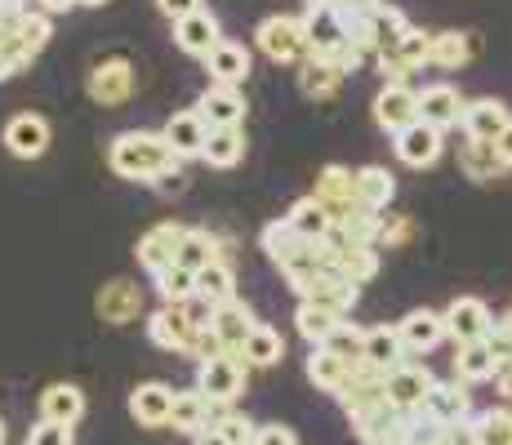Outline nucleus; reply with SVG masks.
Instances as JSON below:
<instances>
[{"label": "nucleus", "instance_id": "nucleus-53", "mask_svg": "<svg viewBox=\"0 0 512 445\" xmlns=\"http://www.w3.org/2000/svg\"><path fill=\"white\" fill-rule=\"evenodd\" d=\"M441 445H477V414L464 423H450V428L441 432Z\"/></svg>", "mask_w": 512, "mask_h": 445}, {"label": "nucleus", "instance_id": "nucleus-35", "mask_svg": "<svg viewBox=\"0 0 512 445\" xmlns=\"http://www.w3.org/2000/svg\"><path fill=\"white\" fill-rule=\"evenodd\" d=\"M455 379L459 383H486V379H499V361L490 352V343H464L455 352Z\"/></svg>", "mask_w": 512, "mask_h": 445}, {"label": "nucleus", "instance_id": "nucleus-62", "mask_svg": "<svg viewBox=\"0 0 512 445\" xmlns=\"http://www.w3.org/2000/svg\"><path fill=\"white\" fill-rule=\"evenodd\" d=\"M504 325H508V330H512V312H508V316H504Z\"/></svg>", "mask_w": 512, "mask_h": 445}, {"label": "nucleus", "instance_id": "nucleus-41", "mask_svg": "<svg viewBox=\"0 0 512 445\" xmlns=\"http://www.w3.org/2000/svg\"><path fill=\"white\" fill-rule=\"evenodd\" d=\"M245 156V134L241 130H210V143H205V165L214 170H232L236 161Z\"/></svg>", "mask_w": 512, "mask_h": 445}, {"label": "nucleus", "instance_id": "nucleus-39", "mask_svg": "<svg viewBox=\"0 0 512 445\" xmlns=\"http://www.w3.org/2000/svg\"><path fill=\"white\" fill-rule=\"evenodd\" d=\"M196 294H201L210 308H223V303H232V299H236V276H232V267L219 259L214 267L196 272Z\"/></svg>", "mask_w": 512, "mask_h": 445}, {"label": "nucleus", "instance_id": "nucleus-31", "mask_svg": "<svg viewBox=\"0 0 512 445\" xmlns=\"http://www.w3.org/2000/svg\"><path fill=\"white\" fill-rule=\"evenodd\" d=\"M81 414H85V392L76 388V383H49V388L41 392V419L76 428Z\"/></svg>", "mask_w": 512, "mask_h": 445}, {"label": "nucleus", "instance_id": "nucleus-7", "mask_svg": "<svg viewBox=\"0 0 512 445\" xmlns=\"http://www.w3.org/2000/svg\"><path fill=\"white\" fill-rule=\"evenodd\" d=\"M446 334L464 348V343H486L490 330H495V316H490V308L481 299H472V294H464V299H455L446 312Z\"/></svg>", "mask_w": 512, "mask_h": 445}, {"label": "nucleus", "instance_id": "nucleus-12", "mask_svg": "<svg viewBox=\"0 0 512 445\" xmlns=\"http://www.w3.org/2000/svg\"><path fill=\"white\" fill-rule=\"evenodd\" d=\"M303 32H308V58H334L343 45H352L339 5L334 9H308V14H303Z\"/></svg>", "mask_w": 512, "mask_h": 445}, {"label": "nucleus", "instance_id": "nucleus-37", "mask_svg": "<svg viewBox=\"0 0 512 445\" xmlns=\"http://www.w3.org/2000/svg\"><path fill=\"white\" fill-rule=\"evenodd\" d=\"M343 76H348V72H339L330 58H303V67H299V89H303L308 98H330L334 89L343 85Z\"/></svg>", "mask_w": 512, "mask_h": 445}, {"label": "nucleus", "instance_id": "nucleus-49", "mask_svg": "<svg viewBox=\"0 0 512 445\" xmlns=\"http://www.w3.org/2000/svg\"><path fill=\"white\" fill-rule=\"evenodd\" d=\"M219 432L228 437V445H254V437H259V423L245 419V414H223Z\"/></svg>", "mask_w": 512, "mask_h": 445}, {"label": "nucleus", "instance_id": "nucleus-9", "mask_svg": "<svg viewBox=\"0 0 512 445\" xmlns=\"http://www.w3.org/2000/svg\"><path fill=\"white\" fill-rule=\"evenodd\" d=\"M374 121H379V130H388L392 138H397L401 130H410V125L419 121V89L383 85L379 98H374Z\"/></svg>", "mask_w": 512, "mask_h": 445}, {"label": "nucleus", "instance_id": "nucleus-58", "mask_svg": "<svg viewBox=\"0 0 512 445\" xmlns=\"http://www.w3.org/2000/svg\"><path fill=\"white\" fill-rule=\"evenodd\" d=\"M339 0H308V9H334Z\"/></svg>", "mask_w": 512, "mask_h": 445}, {"label": "nucleus", "instance_id": "nucleus-26", "mask_svg": "<svg viewBox=\"0 0 512 445\" xmlns=\"http://www.w3.org/2000/svg\"><path fill=\"white\" fill-rule=\"evenodd\" d=\"M254 330H259V321H254V312L245 308L241 299L214 308V334H219L223 352H245V343H250Z\"/></svg>", "mask_w": 512, "mask_h": 445}, {"label": "nucleus", "instance_id": "nucleus-36", "mask_svg": "<svg viewBox=\"0 0 512 445\" xmlns=\"http://www.w3.org/2000/svg\"><path fill=\"white\" fill-rule=\"evenodd\" d=\"M477 54V41L468 32H437L432 36V67H446V72H459L464 63H472Z\"/></svg>", "mask_w": 512, "mask_h": 445}, {"label": "nucleus", "instance_id": "nucleus-13", "mask_svg": "<svg viewBox=\"0 0 512 445\" xmlns=\"http://www.w3.org/2000/svg\"><path fill=\"white\" fill-rule=\"evenodd\" d=\"M196 112L210 130H241L245 121V94L228 85H205L201 98H196Z\"/></svg>", "mask_w": 512, "mask_h": 445}, {"label": "nucleus", "instance_id": "nucleus-17", "mask_svg": "<svg viewBox=\"0 0 512 445\" xmlns=\"http://www.w3.org/2000/svg\"><path fill=\"white\" fill-rule=\"evenodd\" d=\"M94 308L98 316H103L107 325H130V321H139L143 316V290L134 281H107L103 290H98V299H94Z\"/></svg>", "mask_w": 512, "mask_h": 445}, {"label": "nucleus", "instance_id": "nucleus-59", "mask_svg": "<svg viewBox=\"0 0 512 445\" xmlns=\"http://www.w3.org/2000/svg\"><path fill=\"white\" fill-rule=\"evenodd\" d=\"M81 5H90V9H103V5H107V0H81Z\"/></svg>", "mask_w": 512, "mask_h": 445}, {"label": "nucleus", "instance_id": "nucleus-45", "mask_svg": "<svg viewBox=\"0 0 512 445\" xmlns=\"http://www.w3.org/2000/svg\"><path fill=\"white\" fill-rule=\"evenodd\" d=\"M477 445H512V410H481L477 414Z\"/></svg>", "mask_w": 512, "mask_h": 445}, {"label": "nucleus", "instance_id": "nucleus-5", "mask_svg": "<svg viewBox=\"0 0 512 445\" xmlns=\"http://www.w3.org/2000/svg\"><path fill=\"white\" fill-rule=\"evenodd\" d=\"M183 236H187V227L183 223H156V227H147V232L139 236V267L147 276H161L165 267H174L179 263V245H183Z\"/></svg>", "mask_w": 512, "mask_h": 445}, {"label": "nucleus", "instance_id": "nucleus-15", "mask_svg": "<svg viewBox=\"0 0 512 445\" xmlns=\"http://www.w3.org/2000/svg\"><path fill=\"white\" fill-rule=\"evenodd\" d=\"M174 45H179L183 54H192V58H210L214 49L223 45L219 18H214L210 9H196V14L179 18V23H174Z\"/></svg>", "mask_w": 512, "mask_h": 445}, {"label": "nucleus", "instance_id": "nucleus-19", "mask_svg": "<svg viewBox=\"0 0 512 445\" xmlns=\"http://www.w3.org/2000/svg\"><path fill=\"white\" fill-rule=\"evenodd\" d=\"M423 414L428 419H437V423H464L472 419V397H468V383H459V379H437L432 383V392H428V401H423Z\"/></svg>", "mask_w": 512, "mask_h": 445}, {"label": "nucleus", "instance_id": "nucleus-25", "mask_svg": "<svg viewBox=\"0 0 512 445\" xmlns=\"http://www.w3.org/2000/svg\"><path fill=\"white\" fill-rule=\"evenodd\" d=\"M397 334H401V343H406L410 356L432 352L441 339H446V316L432 312V308H415L410 316H401L397 321Z\"/></svg>", "mask_w": 512, "mask_h": 445}, {"label": "nucleus", "instance_id": "nucleus-28", "mask_svg": "<svg viewBox=\"0 0 512 445\" xmlns=\"http://www.w3.org/2000/svg\"><path fill=\"white\" fill-rule=\"evenodd\" d=\"M459 170L472 183H495V178H504L508 161L499 156V143H477V138H468L464 147H459Z\"/></svg>", "mask_w": 512, "mask_h": 445}, {"label": "nucleus", "instance_id": "nucleus-18", "mask_svg": "<svg viewBox=\"0 0 512 445\" xmlns=\"http://www.w3.org/2000/svg\"><path fill=\"white\" fill-rule=\"evenodd\" d=\"M5 147L18 156V161H36V156H45V147H49V121H45V116H36V112L9 116Z\"/></svg>", "mask_w": 512, "mask_h": 445}, {"label": "nucleus", "instance_id": "nucleus-24", "mask_svg": "<svg viewBox=\"0 0 512 445\" xmlns=\"http://www.w3.org/2000/svg\"><path fill=\"white\" fill-rule=\"evenodd\" d=\"M406 419H410V414H401L397 405L379 401V405H370L366 414H357V419H352V432H357L366 445H383V441L406 437Z\"/></svg>", "mask_w": 512, "mask_h": 445}, {"label": "nucleus", "instance_id": "nucleus-11", "mask_svg": "<svg viewBox=\"0 0 512 445\" xmlns=\"http://www.w3.org/2000/svg\"><path fill=\"white\" fill-rule=\"evenodd\" d=\"M432 370L428 365H415V361H406V365H397V370L388 374V405H397L401 414H419L423 410V401H428V392H432Z\"/></svg>", "mask_w": 512, "mask_h": 445}, {"label": "nucleus", "instance_id": "nucleus-46", "mask_svg": "<svg viewBox=\"0 0 512 445\" xmlns=\"http://www.w3.org/2000/svg\"><path fill=\"white\" fill-rule=\"evenodd\" d=\"M32 49H27L23 41H18L14 32H5L0 36V81H14L18 72H27V67H32Z\"/></svg>", "mask_w": 512, "mask_h": 445}, {"label": "nucleus", "instance_id": "nucleus-43", "mask_svg": "<svg viewBox=\"0 0 512 445\" xmlns=\"http://www.w3.org/2000/svg\"><path fill=\"white\" fill-rule=\"evenodd\" d=\"M294 325H299V334L312 343V348H326L330 343V334L339 330V316H330V312H321V308H312V303H299V312H294Z\"/></svg>", "mask_w": 512, "mask_h": 445}, {"label": "nucleus", "instance_id": "nucleus-44", "mask_svg": "<svg viewBox=\"0 0 512 445\" xmlns=\"http://www.w3.org/2000/svg\"><path fill=\"white\" fill-rule=\"evenodd\" d=\"M326 348H330L334 356H343V361H348L352 370H357V365L366 361V330H361V325H352V321H343L339 330L330 334Z\"/></svg>", "mask_w": 512, "mask_h": 445}, {"label": "nucleus", "instance_id": "nucleus-27", "mask_svg": "<svg viewBox=\"0 0 512 445\" xmlns=\"http://www.w3.org/2000/svg\"><path fill=\"white\" fill-rule=\"evenodd\" d=\"M205 72H210V85L241 89L250 81V49L236 45V41H223L210 58H205Z\"/></svg>", "mask_w": 512, "mask_h": 445}, {"label": "nucleus", "instance_id": "nucleus-16", "mask_svg": "<svg viewBox=\"0 0 512 445\" xmlns=\"http://www.w3.org/2000/svg\"><path fill=\"white\" fill-rule=\"evenodd\" d=\"M165 143H170V152L187 161V156H205V143H210V125L201 121V112L196 107H187V112H174L170 121L161 125Z\"/></svg>", "mask_w": 512, "mask_h": 445}, {"label": "nucleus", "instance_id": "nucleus-1", "mask_svg": "<svg viewBox=\"0 0 512 445\" xmlns=\"http://www.w3.org/2000/svg\"><path fill=\"white\" fill-rule=\"evenodd\" d=\"M107 165L112 174L130 183H161L165 174H179V156L170 152L161 130H125L107 143Z\"/></svg>", "mask_w": 512, "mask_h": 445}, {"label": "nucleus", "instance_id": "nucleus-56", "mask_svg": "<svg viewBox=\"0 0 512 445\" xmlns=\"http://www.w3.org/2000/svg\"><path fill=\"white\" fill-rule=\"evenodd\" d=\"M192 445H228V437H223L219 428H210V432H201V437H192Z\"/></svg>", "mask_w": 512, "mask_h": 445}, {"label": "nucleus", "instance_id": "nucleus-2", "mask_svg": "<svg viewBox=\"0 0 512 445\" xmlns=\"http://www.w3.org/2000/svg\"><path fill=\"white\" fill-rule=\"evenodd\" d=\"M245 374H250V365H245L241 352H219L196 361V388L214 405H232L245 392Z\"/></svg>", "mask_w": 512, "mask_h": 445}, {"label": "nucleus", "instance_id": "nucleus-42", "mask_svg": "<svg viewBox=\"0 0 512 445\" xmlns=\"http://www.w3.org/2000/svg\"><path fill=\"white\" fill-rule=\"evenodd\" d=\"M152 281H156V294H161L165 308H183V303L196 294V272H187V267H179V263L165 267V272L152 276Z\"/></svg>", "mask_w": 512, "mask_h": 445}, {"label": "nucleus", "instance_id": "nucleus-32", "mask_svg": "<svg viewBox=\"0 0 512 445\" xmlns=\"http://www.w3.org/2000/svg\"><path fill=\"white\" fill-rule=\"evenodd\" d=\"M406 343H401L397 325H374V330H366V365H374V370L392 374L397 365H406Z\"/></svg>", "mask_w": 512, "mask_h": 445}, {"label": "nucleus", "instance_id": "nucleus-61", "mask_svg": "<svg viewBox=\"0 0 512 445\" xmlns=\"http://www.w3.org/2000/svg\"><path fill=\"white\" fill-rule=\"evenodd\" d=\"M0 445H5V419H0Z\"/></svg>", "mask_w": 512, "mask_h": 445}, {"label": "nucleus", "instance_id": "nucleus-60", "mask_svg": "<svg viewBox=\"0 0 512 445\" xmlns=\"http://www.w3.org/2000/svg\"><path fill=\"white\" fill-rule=\"evenodd\" d=\"M383 445H410V441H406V437H397V441H383Z\"/></svg>", "mask_w": 512, "mask_h": 445}, {"label": "nucleus", "instance_id": "nucleus-3", "mask_svg": "<svg viewBox=\"0 0 512 445\" xmlns=\"http://www.w3.org/2000/svg\"><path fill=\"white\" fill-rule=\"evenodd\" d=\"M254 41L272 58V63H303L308 58V32H303V18L290 14H272L254 27Z\"/></svg>", "mask_w": 512, "mask_h": 445}, {"label": "nucleus", "instance_id": "nucleus-4", "mask_svg": "<svg viewBox=\"0 0 512 445\" xmlns=\"http://www.w3.org/2000/svg\"><path fill=\"white\" fill-rule=\"evenodd\" d=\"M228 414V405H214L201 388H183L174 392V410H170V428L183 437H201V432L219 428V419Z\"/></svg>", "mask_w": 512, "mask_h": 445}, {"label": "nucleus", "instance_id": "nucleus-14", "mask_svg": "<svg viewBox=\"0 0 512 445\" xmlns=\"http://www.w3.org/2000/svg\"><path fill=\"white\" fill-rule=\"evenodd\" d=\"M464 138H477V143H499L504 130L512 125V112L508 103H499V98H472L464 103Z\"/></svg>", "mask_w": 512, "mask_h": 445}, {"label": "nucleus", "instance_id": "nucleus-10", "mask_svg": "<svg viewBox=\"0 0 512 445\" xmlns=\"http://www.w3.org/2000/svg\"><path fill=\"white\" fill-rule=\"evenodd\" d=\"M134 94V63L130 58H103L90 72V98L98 107H121Z\"/></svg>", "mask_w": 512, "mask_h": 445}, {"label": "nucleus", "instance_id": "nucleus-38", "mask_svg": "<svg viewBox=\"0 0 512 445\" xmlns=\"http://www.w3.org/2000/svg\"><path fill=\"white\" fill-rule=\"evenodd\" d=\"M219 263V241H214L205 227H187L183 245H179V267L187 272H205V267Z\"/></svg>", "mask_w": 512, "mask_h": 445}, {"label": "nucleus", "instance_id": "nucleus-52", "mask_svg": "<svg viewBox=\"0 0 512 445\" xmlns=\"http://www.w3.org/2000/svg\"><path fill=\"white\" fill-rule=\"evenodd\" d=\"M254 445H299V437H294V428H285V423H259Z\"/></svg>", "mask_w": 512, "mask_h": 445}, {"label": "nucleus", "instance_id": "nucleus-51", "mask_svg": "<svg viewBox=\"0 0 512 445\" xmlns=\"http://www.w3.org/2000/svg\"><path fill=\"white\" fill-rule=\"evenodd\" d=\"M406 236H410V219L406 214H383V227H379V245H388V250H397V245H406Z\"/></svg>", "mask_w": 512, "mask_h": 445}, {"label": "nucleus", "instance_id": "nucleus-63", "mask_svg": "<svg viewBox=\"0 0 512 445\" xmlns=\"http://www.w3.org/2000/svg\"><path fill=\"white\" fill-rule=\"evenodd\" d=\"M0 36H5V32H0Z\"/></svg>", "mask_w": 512, "mask_h": 445}, {"label": "nucleus", "instance_id": "nucleus-21", "mask_svg": "<svg viewBox=\"0 0 512 445\" xmlns=\"http://www.w3.org/2000/svg\"><path fill=\"white\" fill-rule=\"evenodd\" d=\"M326 245H330V272L334 276H343L348 285H366L374 281V272H379V250L374 245H334L330 236H326Z\"/></svg>", "mask_w": 512, "mask_h": 445}, {"label": "nucleus", "instance_id": "nucleus-34", "mask_svg": "<svg viewBox=\"0 0 512 445\" xmlns=\"http://www.w3.org/2000/svg\"><path fill=\"white\" fill-rule=\"evenodd\" d=\"M392 196H397V183H392V174L383 170V165H361V170H357V201L366 205V210L383 214L392 205Z\"/></svg>", "mask_w": 512, "mask_h": 445}, {"label": "nucleus", "instance_id": "nucleus-47", "mask_svg": "<svg viewBox=\"0 0 512 445\" xmlns=\"http://www.w3.org/2000/svg\"><path fill=\"white\" fill-rule=\"evenodd\" d=\"M259 241H263V250H268V259H272V263L290 259V254L303 245L299 236L290 232V223H285V219H277V223H268V227H263V236H259Z\"/></svg>", "mask_w": 512, "mask_h": 445}, {"label": "nucleus", "instance_id": "nucleus-40", "mask_svg": "<svg viewBox=\"0 0 512 445\" xmlns=\"http://www.w3.org/2000/svg\"><path fill=\"white\" fill-rule=\"evenodd\" d=\"M241 356H245V365H250V370H268V365H277L285 356V339L272 330V325L259 321V330L250 334V343H245Z\"/></svg>", "mask_w": 512, "mask_h": 445}, {"label": "nucleus", "instance_id": "nucleus-22", "mask_svg": "<svg viewBox=\"0 0 512 445\" xmlns=\"http://www.w3.org/2000/svg\"><path fill=\"white\" fill-rule=\"evenodd\" d=\"M147 339H152L156 348H165V352H187L192 356L196 330H192V321H187L179 308H156L152 316H147Z\"/></svg>", "mask_w": 512, "mask_h": 445}, {"label": "nucleus", "instance_id": "nucleus-48", "mask_svg": "<svg viewBox=\"0 0 512 445\" xmlns=\"http://www.w3.org/2000/svg\"><path fill=\"white\" fill-rule=\"evenodd\" d=\"M397 54L406 58L410 72H419V67H432V32H419V27H410Z\"/></svg>", "mask_w": 512, "mask_h": 445}, {"label": "nucleus", "instance_id": "nucleus-30", "mask_svg": "<svg viewBox=\"0 0 512 445\" xmlns=\"http://www.w3.org/2000/svg\"><path fill=\"white\" fill-rule=\"evenodd\" d=\"M285 223H290V232L299 236V241H326L334 232V219L326 214V205H321L317 196H299V201L285 210Z\"/></svg>", "mask_w": 512, "mask_h": 445}, {"label": "nucleus", "instance_id": "nucleus-33", "mask_svg": "<svg viewBox=\"0 0 512 445\" xmlns=\"http://www.w3.org/2000/svg\"><path fill=\"white\" fill-rule=\"evenodd\" d=\"M308 379L317 383L321 392L339 397V392L348 388V379H352V365L343 361V356H334L330 348H312L308 352Z\"/></svg>", "mask_w": 512, "mask_h": 445}, {"label": "nucleus", "instance_id": "nucleus-8", "mask_svg": "<svg viewBox=\"0 0 512 445\" xmlns=\"http://www.w3.org/2000/svg\"><path fill=\"white\" fill-rule=\"evenodd\" d=\"M299 303H312V308H321V312H330V316H339V321H348L352 308H357V299H361V290L357 285H348L343 276H317V281H308V285H299Z\"/></svg>", "mask_w": 512, "mask_h": 445}, {"label": "nucleus", "instance_id": "nucleus-23", "mask_svg": "<svg viewBox=\"0 0 512 445\" xmlns=\"http://www.w3.org/2000/svg\"><path fill=\"white\" fill-rule=\"evenodd\" d=\"M419 121L432 125V130L446 134L450 125L464 121V98H459L455 85H428L419 94Z\"/></svg>", "mask_w": 512, "mask_h": 445}, {"label": "nucleus", "instance_id": "nucleus-55", "mask_svg": "<svg viewBox=\"0 0 512 445\" xmlns=\"http://www.w3.org/2000/svg\"><path fill=\"white\" fill-rule=\"evenodd\" d=\"M41 5V14H67L72 5H81V0H36Z\"/></svg>", "mask_w": 512, "mask_h": 445}, {"label": "nucleus", "instance_id": "nucleus-57", "mask_svg": "<svg viewBox=\"0 0 512 445\" xmlns=\"http://www.w3.org/2000/svg\"><path fill=\"white\" fill-rule=\"evenodd\" d=\"M499 156H504V161H508V170H512V125L504 130V138H499Z\"/></svg>", "mask_w": 512, "mask_h": 445}, {"label": "nucleus", "instance_id": "nucleus-6", "mask_svg": "<svg viewBox=\"0 0 512 445\" xmlns=\"http://www.w3.org/2000/svg\"><path fill=\"white\" fill-rule=\"evenodd\" d=\"M312 196L326 205V214H330L334 223H343L361 205L357 201V170H348V165H326V170L317 174V187H312Z\"/></svg>", "mask_w": 512, "mask_h": 445}, {"label": "nucleus", "instance_id": "nucleus-20", "mask_svg": "<svg viewBox=\"0 0 512 445\" xmlns=\"http://www.w3.org/2000/svg\"><path fill=\"white\" fill-rule=\"evenodd\" d=\"M174 392L170 383L152 379V383H139L130 392V414L143 423V428H170V410H174Z\"/></svg>", "mask_w": 512, "mask_h": 445}, {"label": "nucleus", "instance_id": "nucleus-50", "mask_svg": "<svg viewBox=\"0 0 512 445\" xmlns=\"http://www.w3.org/2000/svg\"><path fill=\"white\" fill-rule=\"evenodd\" d=\"M27 445H76V437H72V428H67V423L41 419L32 432H27Z\"/></svg>", "mask_w": 512, "mask_h": 445}, {"label": "nucleus", "instance_id": "nucleus-29", "mask_svg": "<svg viewBox=\"0 0 512 445\" xmlns=\"http://www.w3.org/2000/svg\"><path fill=\"white\" fill-rule=\"evenodd\" d=\"M397 156H401V165H410V170H423V165H432L441 156V130H432V125L415 121L410 130L397 134Z\"/></svg>", "mask_w": 512, "mask_h": 445}, {"label": "nucleus", "instance_id": "nucleus-54", "mask_svg": "<svg viewBox=\"0 0 512 445\" xmlns=\"http://www.w3.org/2000/svg\"><path fill=\"white\" fill-rule=\"evenodd\" d=\"M156 9H161L170 23H179V18L196 14V9H205V5H201V0H156Z\"/></svg>", "mask_w": 512, "mask_h": 445}]
</instances>
